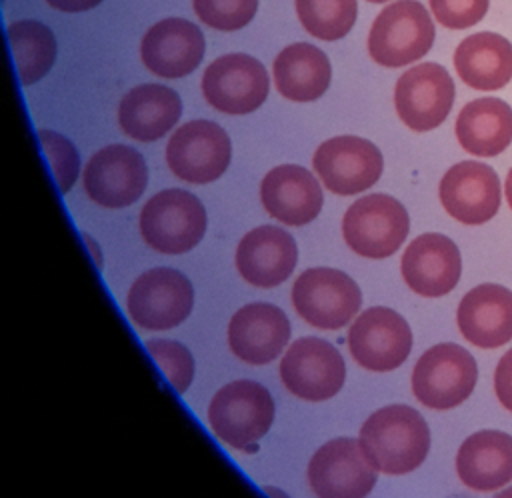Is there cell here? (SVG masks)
I'll use <instances>...</instances> for the list:
<instances>
[{
	"mask_svg": "<svg viewBox=\"0 0 512 498\" xmlns=\"http://www.w3.org/2000/svg\"><path fill=\"white\" fill-rule=\"evenodd\" d=\"M358 442L378 472L398 476L424 462L430 450V430L418 410L394 404L368 416Z\"/></svg>",
	"mask_w": 512,
	"mask_h": 498,
	"instance_id": "6da1fadb",
	"label": "cell"
},
{
	"mask_svg": "<svg viewBox=\"0 0 512 498\" xmlns=\"http://www.w3.org/2000/svg\"><path fill=\"white\" fill-rule=\"evenodd\" d=\"M274 402L270 392L254 380H234L220 388L208 406L212 432L228 446L256 450V442L270 430Z\"/></svg>",
	"mask_w": 512,
	"mask_h": 498,
	"instance_id": "7a4b0ae2",
	"label": "cell"
},
{
	"mask_svg": "<svg viewBox=\"0 0 512 498\" xmlns=\"http://www.w3.org/2000/svg\"><path fill=\"white\" fill-rule=\"evenodd\" d=\"M434 22L418 0L388 4L368 32L370 58L386 68H400L420 60L434 44Z\"/></svg>",
	"mask_w": 512,
	"mask_h": 498,
	"instance_id": "3957f363",
	"label": "cell"
},
{
	"mask_svg": "<svg viewBox=\"0 0 512 498\" xmlns=\"http://www.w3.org/2000/svg\"><path fill=\"white\" fill-rule=\"evenodd\" d=\"M204 232V204L186 190H162L154 194L140 210V234L156 252H188L202 240Z\"/></svg>",
	"mask_w": 512,
	"mask_h": 498,
	"instance_id": "277c9868",
	"label": "cell"
},
{
	"mask_svg": "<svg viewBox=\"0 0 512 498\" xmlns=\"http://www.w3.org/2000/svg\"><path fill=\"white\" fill-rule=\"evenodd\" d=\"M478 366L474 356L452 342L428 348L412 370V392L432 410H450L462 404L476 386Z\"/></svg>",
	"mask_w": 512,
	"mask_h": 498,
	"instance_id": "5b68a950",
	"label": "cell"
},
{
	"mask_svg": "<svg viewBox=\"0 0 512 498\" xmlns=\"http://www.w3.org/2000/svg\"><path fill=\"white\" fill-rule=\"evenodd\" d=\"M410 230V218L400 200L388 194H368L356 200L342 218L346 244L364 258L392 256Z\"/></svg>",
	"mask_w": 512,
	"mask_h": 498,
	"instance_id": "8992f818",
	"label": "cell"
},
{
	"mask_svg": "<svg viewBox=\"0 0 512 498\" xmlns=\"http://www.w3.org/2000/svg\"><path fill=\"white\" fill-rule=\"evenodd\" d=\"M292 304L304 322L322 330L346 326L360 310L358 284L336 268H308L292 286Z\"/></svg>",
	"mask_w": 512,
	"mask_h": 498,
	"instance_id": "52a82bcc",
	"label": "cell"
},
{
	"mask_svg": "<svg viewBox=\"0 0 512 498\" xmlns=\"http://www.w3.org/2000/svg\"><path fill=\"white\" fill-rule=\"evenodd\" d=\"M194 304L190 280L174 268H152L128 290L126 310L144 330H170L188 318Z\"/></svg>",
	"mask_w": 512,
	"mask_h": 498,
	"instance_id": "ba28073f",
	"label": "cell"
},
{
	"mask_svg": "<svg viewBox=\"0 0 512 498\" xmlns=\"http://www.w3.org/2000/svg\"><path fill=\"white\" fill-rule=\"evenodd\" d=\"M232 156L226 130L210 120L182 124L166 144L168 168L184 182L208 184L218 180Z\"/></svg>",
	"mask_w": 512,
	"mask_h": 498,
	"instance_id": "9c48e42d",
	"label": "cell"
},
{
	"mask_svg": "<svg viewBox=\"0 0 512 498\" xmlns=\"http://www.w3.org/2000/svg\"><path fill=\"white\" fill-rule=\"evenodd\" d=\"M270 90V78L260 60L248 54H224L202 76L206 102L224 114H250L262 106Z\"/></svg>",
	"mask_w": 512,
	"mask_h": 498,
	"instance_id": "30bf717a",
	"label": "cell"
},
{
	"mask_svg": "<svg viewBox=\"0 0 512 498\" xmlns=\"http://www.w3.org/2000/svg\"><path fill=\"white\" fill-rule=\"evenodd\" d=\"M280 378L290 394L308 402H322L340 392L346 366L330 342L306 336L286 350L280 362Z\"/></svg>",
	"mask_w": 512,
	"mask_h": 498,
	"instance_id": "8fae6325",
	"label": "cell"
},
{
	"mask_svg": "<svg viewBox=\"0 0 512 498\" xmlns=\"http://www.w3.org/2000/svg\"><path fill=\"white\" fill-rule=\"evenodd\" d=\"M454 82L448 70L436 62L408 68L396 82L394 106L398 118L414 132L438 128L452 110Z\"/></svg>",
	"mask_w": 512,
	"mask_h": 498,
	"instance_id": "7c38bea8",
	"label": "cell"
},
{
	"mask_svg": "<svg viewBox=\"0 0 512 498\" xmlns=\"http://www.w3.org/2000/svg\"><path fill=\"white\" fill-rule=\"evenodd\" d=\"M348 350L366 370L390 372L404 364L412 350V330L392 308L374 306L348 328Z\"/></svg>",
	"mask_w": 512,
	"mask_h": 498,
	"instance_id": "4fadbf2b",
	"label": "cell"
},
{
	"mask_svg": "<svg viewBox=\"0 0 512 498\" xmlns=\"http://www.w3.org/2000/svg\"><path fill=\"white\" fill-rule=\"evenodd\" d=\"M312 166L330 192L350 196L364 192L378 182L384 158L366 138L336 136L316 148Z\"/></svg>",
	"mask_w": 512,
	"mask_h": 498,
	"instance_id": "5bb4252c",
	"label": "cell"
},
{
	"mask_svg": "<svg viewBox=\"0 0 512 498\" xmlns=\"http://www.w3.org/2000/svg\"><path fill=\"white\" fill-rule=\"evenodd\" d=\"M82 180L92 202L104 208H124L146 190L148 168L140 152L124 144H112L90 156Z\"/></svg>",
	"mask_w": 512,
	"mask_h": 498,
	"instance_id": "9a60e30c",
	"label": "cell"
},
{
	"mask_svg": "<svg viewBox=\"0 0 512 498\" xmlns=\"http://www.w3.org/2000/svg\"><path fill=\"white\" fill-rule=\"evenodd\" d=\"M378 470L368 462L358 440L336 438L316 450L308 464L314 494L326 498H360L372 492Z\"/></svg>",
	"mask_w": 512,
	"mask_h": 498,
	"instance_id": "2e32d148",
	"label": "cell"
},
{
	"mask_svg": "<svg viewBox=\"0 0 512 498\" xmlns=\"http://www.w3.org/2000/svg\"><path fill=\"white\" fill-rule=\"evenodd\" d=\"M438 196L448 216L476 226L496 216L502 190L498 174L488 164L464 160L446 170L438 186Z\"/></svg>",
	"mask_w": 512,
	"mask_h": 498,
	"instance_id": "e0dca14e",
	"label": "cell"
},
{
	"mask_svg": "<svg viewBox=\"0 0 512 498\" xmlns=\"http://www.w3.org/2000/svg\"><path fill=\"white\" fill-rule=\"evenodd\" d=\"M400 270L412 292L438 298L454 290L460 280V250L448 236L426 232L408 244L402 254Z\"/></svg>",
	"mask_w": 512,
	"mask_h": 498,
	"instance_id": "ac0fdd59",
	"label": "cell"
},
{
	"mask_svg": "<svg viewBox=\"0 0 512 498\" xmlns=\"http://www.w3.org/2000/svg\"><path fill=\"white\" fill-rule=\"evenodd\" d=\"M204 48V34L196 24L184 18H164L142 36L140 56L152 74L182 78L198 68Z\"/></svg>",
	"mask_w": 512,
	"mask_h": 498,
	"instance_id": "d6986e66",
	"label": "cell"
},
{
	"mask_svg": "<svg viewBox=\"0 0 512 498\" xmlns=\"http://www.w3.org/2000/svg\"><path fill=\"white\" fill-rule=\"evenodd\" d=\"M290 340L288 316L274 304L242 306L228 324V344L236 358L248 364H268L280 356Z\"/></svg>",
	"mask_w": 512,
	"mask_h": 498,
	"instance_id": "ffe728a7",
	"label": "cell"
},
{
	"mask_svg": "<svg viewBox=\"0 0 512 498\" xmlns=\"http://www.w3.org/2000/svg\"><path fill=\"white\" fill-rule=\"evenodd\" d=\"M260 200L272 218L288 226L312 222L324 202L318 180L298 164L272 168L260 182Z\"/></svg>",
	"mask_w": 512,
	"mask_h": 498,
	"instance_id": "44dd1931",
	"label": "cell"
},
{
	"mask_svg": "<svg viewBox=\"0 0 512 498\" xmlns=\"http://www.w3.org/2000/svg\"><path fill=\"white\" fill-rule=\"evenodd\" d=\"M298 248L294 238L278 226H258L250 230L236 248V268L240 276L258 288L282 284L294 270Z\"/></svg>",
	"mask_w": 512,
	"mask_h": 498,
	"instance_id": "7402d4cb",
	"label": "cell"
},
{
	"mask_svg": "<svg viewBox=\"0 0 512 498\" xmlns=\"http://www.w3.org/2000/svg\"><path fill=\"white\" fill-rule=\"evenodd\" d=\"M456 322L470 344L504 346L512 340V292L492 282L468 290L458 304Z\"/></svg>",
	"mask_w": 512,
	"mask_h": 498,
	"instance_id": "603a6c76",
	"label": "cell"
},
{
	"mask_svg": "<svg viewBox=\"0 0 512 498\" xmlns=\"http://www.w3.org/2000/svg\"><path fill=\"white\" fill-rule=\"evenodd\" d=\"M462 484L476 492H492L512 480V436L502 430H478L456 454Z\"/></svg>",
	"mask_w": 512,
	"mask_h": 498,
	"instance_id": "cb8c5ba5",
	"label": "cell"
},
{
	"mask_svg": "<svg viewBox=\"0 0 512 498\" xmlns=\"http://www.w3.org/2000/svg\"><path fill=\"white\" fill-rule=\"evenodd\" d=\"M180 114V96L162 84H140L124 94L118 106L122 132L140 142L162 138L176 126Z\"/></svg>",
	"mask_w": 512,
	"mask_h": 498,
	"instance_id": "d4e9b609",
	"label": "cell"
},
{
	"mask_svg": "<svg viewBox=\"0 0 512 498\" xmlns=\"http://www.w3.org/2000/svg\"><path fill=\"white\" fill-rule=\"evenodd\" d=\"M454 68L474 90H500L512 78V44L496 32L470 34L454 50Z\"/></svg>",
	"mask_w": 512,
	"mask_h": 498,
	"instance_id": "484cf974",
	"label": "cell"
},
{
	"mask_svg": "<svg viewBox=\"0 0 512 498\" xmlns=\"http://www.w3.org/2000/svg\"><path fill=\"white\" fill-rule=\"evenodd\" d=\"M276 90L292 102L318 100L332 78L328 56L308 42L286 46L272 66Z\"/></svg>",
	"mask_w": 512,
	"mask_h": 498,
	"instance_id": "4316f807",
	"label": "cell"
},
{
	"mask_svg": "<svg viewBox=\"0 0 512 498\" xmlns=\"http://www.w3.org/2000/svg\"><path fill=\"white\" fill-rule=\"evenodd\" d=\"M454 132L468 154L498 156L512 142V108L500 98H476L460 110Z\"/></svg>",
	"mask_w": 512,
	"mask_h": 498,
	"instance_id": "83f0119b",
	"label": "cell"
},
{
	"mask_svg": "<svg viewBox=\"0 0 512 498\" xmlns=\"http://www.w3.org/2000/svg\"><path fill=\"white\" fill-rule=\"evenodd\" d=\"M8 44L24 86L44 78L56 60V38L38 20H16L8 24Z\"/></svg>",
	"mask_w": 512,
	"mask_h": 498,
	"instance_id": "f1b7e54d",
	"label": "cell"
},
{
	"mask_svg": "<svg viewBox=\"0 0 512 498\" xmlns=\"http://www.w3.org/2000/svg\"><path fill=\"white\" fill-rule=\"evenodd\" d=\"M356 12V0H296L304 30L326 42L344 38L356 22Z\"/></svg>",
	"mask_w": 512,
	"mask_h": 498,
	"instance_id": "f546056e",
	"label": "cell"
},
{
	"mask_svg": "<svg viewBox=\"0 0 512 498\" xmlns=\"http://www.w3.org/2000/svg\"><path fill=\"white\" fill-rule=\"evenodd\" d=\"M146 350L152 360L162 368L170 386L182 394L188 390L194 378V358L190 350L174 340H148Z\"/></svg>",
	"mask_w": 512,
	"mask_h": 498,
	"instance_id": "4dcf8cb0",
	"label": "cell"
},
{
	"mask_svg": "<svg viewBox=\"0 0 512 498\" xmlns=\"http://www.w3.org/2000/svg\"><path fill=\"white\" fill-rule=\"evenodd\" d=\"M196 16L210 28L234 32L244 28L258 10V0H192Z\"/></svg>",
	"mask_w": 512,
	"mask_h": 498,
	"instance_id": "1f68e13d",
	"label": "cell"
},
{
	"mask_svg": "<svg viewBox=\"0 0 512 498\" xmlns=\"http://www.w3.org/2000/svg\"><path fill=\"white\" fill-rule=\"evenodd\" d=\"M38 142L50 162L58 190L66 194L78 178L80 160H78L76 148L68 138L52 130H38Z\"/></svg>",
	"mask_w": 512,
	"mask_h": 498,
	"instance_id": "d6a6232c",
	"label": "cell"
},
{
	"mask_svg": "<svg viewBox=\"0 0 512 498\" xmlns=\"http://www.w3.org/2000/svg\"><path fill=\"white\" fill-rule=\"evenodd\" d=\"M432 16L450 30H464L478 24L490 6V0H428Z\"/></svg>",
	"mask_w": 512,
	"mask_h": 498,
	"instance_id": "836d02e7",
	"label": "cell"
},
{
	"mask_svg": "<svg viewBox=\"0 0 512 498\" xmlns=\"http://www.w3.org/2000/svg\"><path fill=\"white\" fill-rule=\"evenodd\" d=\"M494 392L500 404L512 412V348L498 360L494 370Z\"/></svg>",
	"mask_w": 512,
	"mask_h": 498,
	"instance_id": "e575fe53",
	"label": "cell"
},
{
	"mask_svg": "<svg viewBox=\"0 0 512 498\" xmlns=\"http://www.w3.org/2000/svg\"><path fill=\"white\" fill-rule=\"evenodd\" d=\"M102 0H46L48 6L62 10V12H84L96 8Z\"/></svg>",
	"mask_w": 512,
	"mask_h": 498,
	"instance_id": "d590c367",
	"label": "cell"
},
{
	"mask_svg": "<svg viewBox=\"0 0 512 498\" xmlns=\"http://www.w3.org/2000/svg\"><path fill=\"white\" fill-rule=\"evenodd\" d=\"M82 240L88 244V248H90V252H92V258H94V262H96V266L100 268L102 266V254H100V250H98V244L84 232L82 234Z\"/></svg>",
	"mask_w": 512,
	"mask_h": 498,
	"instance_id": "8d00e7d4",
	"label": "cell"
},
{
	"mask_svg": "<svg viewBox=\"0 0 512 498\" xmlns=\"http://www.w3.org/2000/svg\"><path fill=\"white\" fill-rule=\"evenodd\" d=\"M504 194H506V202H508V206L512 208V168H510V172H508V176H506Z\"/></svg>",
	"mask_w": 512,
	"mask_h": 498,
	"instance_id": "74e56055",
	"label": "cell"
},
{
	"mask_svg": "<svg viewBox=\"0 0 512 498\" xmlns=\"http://www.w3.org/2000/svg\"><path fill=\"white\" fill-rule=\"evenodd\" d=\"M368 2H372V4H382V2H388V0H368Z\"/></svg>",
	"mask_w": 512,
	"mask_h": 498,
	"instance_id": "f35d334b",
	"label": "cell"
}]
</instances>
